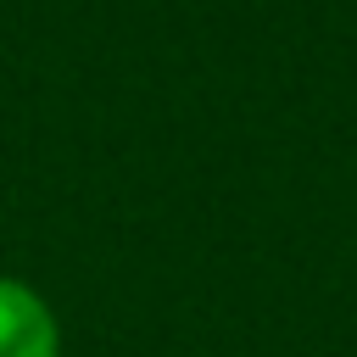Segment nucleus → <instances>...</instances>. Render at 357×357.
Listing matches in <instances>:
<instances>
[{"instance_id": "f257e3e1", "label": "nucleus", "mask_w": 357, "mask_h": 357, "mask_svg": "<svg viewBox=\"0 0 357 357\" xmlns=\"http://www.w3.org/2000/svg\"><path fill=\"white\" fill-rule=\"evenodd\" d=\"M0 357H67L56 307L17 273H0Z\"/></svg>"}]
</instances>
